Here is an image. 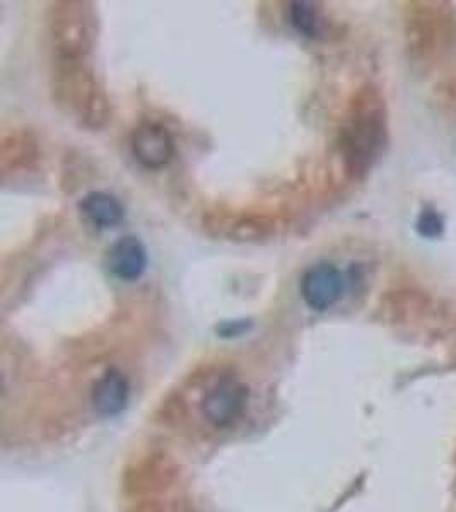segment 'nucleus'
I'll return each mask as SVG.
<instances>
[{
    "label": "nucleus",
    "mask_w": 456,
    "mask_h": 512,
    "mask_svg": "<svg viewBox=\"0 0 456 512\" xmlns=\"http://www.w3.org/2000/svg\"><path fill=\"white\" fill-rule=\"evenodd\" d=\"M79 212L96 229H110L123 219V205L115 195L91 192L79 202Z\"/></svg>",
    "instance_id": "obj_10"
},
{
    "label": "nucleus",
    "mask_w": 456,
    "mask_h": 512,
    "mask_svg": "<svg viewBox=\"0 0 456 512\" xmlns=\"http://www.w3.org/2000/svg\"><path fill=\"white\" fill-rule=\"evenodd\" d=\"M130 149L135 161L149 171L166 168L176 154L175 139L170 130L156 122H142L134 128Z\"/></svg>",
    "instance_id": "obj_5"
},
{
    "label": "nucleus",
    "mask_w": 456,
    "mask_h": 512,
    "mask_svg": "<svg viewBox=\"0 0 456 512\" xmlns=\"http://www.w3.org/2000/svg\"><path fill=\"white\" fill-rule=\"evenodd\" d=\"M53 98L81 127L100 130L112 117L103 84L86 60L53 59Z\"/></svg>",
    "instance_id": "obj_2"
},
{
    "label": "nucleus",
    "mask_w": 456,
    "mask_h": 512,
    "mask_svg": "<svg viewBox=\"0 0 456 512\" xmlns=\"http://www.w3.org/2000/svg\"><path fill=\"white\" fill-rule=\"evenodd\" d=\"M246 396L248 391L236 379L223 378L217 381L211 390L205 393L202 403L205 417L217 427L231 424L245 407Z\"/></svg>",
    "instance_id": "obj_7"
},
{
    "label": "nucleus",
    "mask_w": 456,
    "mask_h": 512,
    "mask_svg": "<svg viewBox=\"0 0 456 512\" xmlns=\"http://www.w3.org/2000/svg\"><path fill=\"white\" fill-rule=\"evenodd\" d=\"M202 221L207 233L234 243H264L274 238L279 231V224L275 219L255 214L209 212Z\"/></svg>",
    "instance_id": "obj_4"
},
{
    "label": "nucleus",
    "mask_w": 456,
    "mask_h": 512,
    "mask_svg": "<svg viewBox=\"0 0 456 512\" xmlns=\"http://www.w3.org/2000/svg\"><path fill=\"white\" fill-rule=\"evenodd\" d=\"M48 35L55 59L88 60L98 43V12L93 2L57 0L47 12Z\"/></svg>",
    "instance_id": "obj_3"
},
{
    "label": "nucleus",
    "mask_w": 456,
    "mask_h": 512,
    "mask_svg": "<svg viewBox=\"0 0 456 512\" xmlns=\"http://www.w3.org/2000/svg\"><path fill=\"white\" fill-rule=\"evenodd\" d=\"M388 142L385 103L375 88H363L352 98L340 128L339 151L345 173L363 180L381 158Z\"/></svg>",
    "instance_id": "obj_1"
},
{
    "label": "nucleus",
    "mask_w": 456,
    "mask_h": 512,
    "mask_svg": "<svg viewBox=\"0 0 456 512\" xmlns=\"http://www.w3.org/2000/svg\"><path fill=\"white\" fill-rule=\"evenodd\" d=\"M344 287V275L332 263L313 265L304 272L299 282L304 303L315 311H327L339 303Z\"/></svg>",
    "instance_id": "obj_6"
},
{
    "label": "nucleus",
    "mask_w": 456,
    "mask_h": 512,
    "mask_svg": "<svg viewBox=\"0 0 456 512\" xmlns=\"http://www.w3.org/2000/svg\"><path fill=\"white\" fill-rule=\"evenodd\" d=\"M416 227L417 233L421 234L422 238L438 239L439 236H443L445 222L436 210L426 209L422 210L421 216L417 219Z\"/></svg>",
    "instance_id": "obj_13"
},
{
    "label": "nucleus",
    "mask_w": 456,
    "mask_h": 512,
    "mask_svg": "<svg viewBox=\"0 0 456 512\" xmlns=\"http://www.w3.org/2000/svg\"><path fill=\"white\" fill-rule=\"evenodd\" d=\"M38 158H40L38 140L28 130H14L2 137L0 168L4 175L31 168Z\"/></svg>",
    "instance_id": "obj_9"
},
{
    "label": "nucleus",
    "mask_w": 456,
    "mask_h": 512,
    "mask_svg": "<svg viewBox=\"0 0 456 512\" xmlns=\"http://www.w3.org/2000/svg\"><path fill=\"white\" fill-rule=\"evenodd\" d=\"M94 407L101 415H117L129 400V383L122 373L110 369L100 381L94 384Z\"/></svg>",
    "instance_id": "obj_11"
},
{
    "label": "nucleus",
    "mask_w": 456,
    "mask_h": 512,
    "mask_svg": "<svg viewBox=\"0 0 456 512\" xmlns=\"http://www.w3.org/2000/svg\"><path fill=\"white\" fill-rule=\"evenodd\" d=\"M108 268L117 279L134 282L147 270V250L141 239L125 236L108 250Z\"/></svg>",
    "instance_id": "obj_8"
},
{
    "label": "nucleus",
    "mask_w": 456,
    "mask_h": 512,
    "mask_svg": "<svg viewBox=\"0 0 456 512\" xmlns=\"http://www.w3.org/2000/svg\"><path fill=\"white\" fill-rule=\"evenodd\" d=\"M289 23L299 35L308 38H320L327 31V19L323 16L322 7L310 0H294L287 7Z\"/></svg>",
    "instance_id": "obj_12"
}]
</instances>
